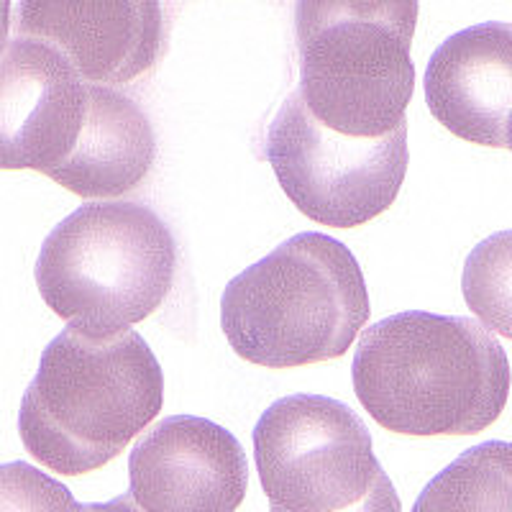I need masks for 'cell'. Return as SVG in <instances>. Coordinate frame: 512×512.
I'll use <instances>...</instances> for the list:
<instances>
[{
	"mask_svg": "<svg viewBox=\"0 0 512 512\" xmlns=\"http://www.w3.org/2000/svg\"><path fill=\"white\" fill-rule=\"evenodd\" d=\"M351 379L384 431L433 438L489 428L505 410L512 374L482 323L410 310L364 331Z\"/></svg>",
	"mask_w": 512,
	"mask_h": 512,
	"instance_id": "6da1fadb",
	"label": "cell"
},
{
	"mask_svg": "<svg viewBox=\"0 0 512 512\" xmlns=\"http://www.w3.org/2000/svg\"><path fill=\"white\" fill-rule=\"evenodd\" d=\"M162 405V367L139 333L90 336L67 326L41 354L18 433L39 464L80 477L121 456Z\"/></svg>",
	"mask_w": 512,
	"mask_h": 512,
	"instance_id": "7a4b0ae2",
	"label": "cell"
},
{
	"mask_svg": "<svg viewBox=\"0 0 512 512\" xmlns=\"http://www.w3.org/2000/svg\"><path fill=\"white\" fill-rule=\"evenodd\" d=\"M369 320V292L349 246L297 233L223 290L221 328L249 364L269 369L341 359Z\"/></svg>",
	"mask_w": 512,
	"mask_h": 512,
	"instance_id": "3957f363",
	"label": "cell"
},
{
	"mask_svg": "<svg viewBox=\"0 0 512 512\" xmlns=\"http://www.w3.org/2000/svg\"><path fill=\"white\" fill-rule=\"evenodd\" d=\"M418 0H297L300 95L320 126L387 139L408 126Z\"/></svg>",
	"mask_w": 512,
	"mask_h": 512,
	"instance_id": "277c9868",
	"label": "cell"
},
{
	"mask_svg": "<svg viewBox=\"0 0 512 512\" xmlns=\"http://www.w3.org/2000/svg\"><path fill=\"white\" fill-rule=\"evenodd\" d=\"M175 269V236L152 208L103 200L77 208L49 233L34 277L67 326L116 336L157 313Z\"/></svg>",
	"mask_w": 512,
	"mask_h": 512,
	"instance_id": "5b68a950",
	"label": "cell"
},
{
	"mask_svg": "<svg viewBox=\"0 0 512 512\" xmlns=\"http://www.w3.org/2000/svg\"><path fill=\"white\" fill-rule=\"evenodd\" d=\"M254 459L269 512H402L372 433L333 397L272 402L254 428Z\"/></svg>",
	"mask_w": 512,
	"mask_h": 512,
	"instance_id": "8992f818",
	"label": "cell"
},
{
	"mask_svg": "<svg viewBox=\"0 0 512 512\" xmlns=\"http://www.w3.org/2000/svg\"><path fill=\"white\" fill-rule=\"evenodd\" d=\"M267 159L300 213L356 228L395 205L408 172V126L387 139H349L320 126L292 90L267 134Z\"/></svg>",
	"mask_w": 512,
	"mask_h": 512,
	"instance_id": "52a82bcc",
	"label": "cell"
},
{
	"mask_svg": "<svg viewBox=\"0 0 512 512\" xmlns=\"http://www.w3.org/2000/svg\"><path fill=\"white\" fill-rule=\"evenodd\" d=\"M88 85L57 49L13 36L0 52V169L52 177L77 144Z\"/></svg>",
	"mask_w": 512,
	"mask_h": 512,
	"instance_id": "ba28073f",
	"label": "cell"
},
{
	"mask_svg": "<svg viewBox=\"0 0 512 512\" xmlns=\"http://www.w3.org/2000/svg\"><path fill=\"white\" fill-rule=\"evenodd\" d=\"M128 482L141 512H236L249 487V461L223 425L175 415L136 443Z\"/></svg>",
	"mask_w": 512,
	"mask_h": 512,
	"instance_id": "9c48e42d",
	"label": "cell"
},
{
	"mask_svg": "<svg viewBox=\"0 0 512 512\" xmlns=\"http://www.w3.org/2000/svg\"><path fill=\"white\" fill-rule=\"evenodd\" d=\"M13 31L108 88L149 75L164 52L162 0H21Z\"/></svg>",
	"mask_w": 512,
	"mask_h": 512,
	"instance_id": "30bf717a",
	"label": "cell"
},
{
	"mask_svg": "<svg viewBox=\"0 0 512 512\" xmlns=\"http://www.w3.org/2000/svg\"><path fill=\"white\" fill-rule=\"evenodd\" d=\"M425 103L469 144L510 149L512 24L487 21L448 36L425 70Z\"/></svg>",
	"mask_w": 512,
	"mask_h": 512,
	"instance_id": "8fae6325",
	"label": "cell"
},
{
	"mask_svg": "<svg viewBox=\"0 0 512 512\" xmlns=\"http://www.w3.org/2000/svg\"><path fill=\"white\" fill-rule=\"evenodd\" d=\"M152 121L128 95L88 85V111L72 154L49 180L85 200H113L139 190L154 169Z\"/></svg>",
	"mask_w": 512,
	"mask_h": 512,
	"instance_id": "7c38bea8",
	"label": "cell"
},
{
	"mask_svg": "<svg viewBox=\"0 0 512 512\" xmlns=\"http://www.w3.org/2000/svg\"><path fill=\"white\" fill-rule=\"evenodd\" d=\"M413 512H512V443L464 451L428 482Z\"/></svg>",
	"mask_w": 512,
	"mask_h": 512,
	"instance_id": "4fadbf2b",
	"label": "cell"
},
{
	"mask_svg": "<svg viewBox=\"0 0 512 512\" xmlns=\"http://www.w3.org/2000/svg\"><path fill=\"white\" fill-rule=\"evenodd\" d=\"M461 292L484 328L512 338V231L492 233L466 256Z\"/></svg>",
	"mask_w": 512,
	"mask_h": 512,
	"instance_id": "5bb4252c",
	"label": "cell"
},
{
	"mask_svg": "<svg viewBox=\"0 0 512 512\" xmlns=\"http://www.w3.org/2000/svg\"><path fill=\"white\" fill-rule=\"evenodd\" d=\"M0 512H88L57 479L26 464H0Z\"/></svg>",
	"mask_w": 512,
	"mask_h": 512,
	"instance_id": "9a60e30c",
	"label": "cell"
},
{
	"mask_svg": "<svg viewBox=\"0 0 512 512\" xmlns=\"http://www.w3.org/2000/svg\"><path fill=\"white\" fill-rule=\"evenodd\" d=\"M88 512H141L136 507V502L131 500V495H121L111 502H100V505H88Z\"/></svg>",
	"mask_w": 512,
	"mask_h": 512,
	"instance_id": "2e32d148",
	"label": "cell"
},
{
	"mask_svg": "<svg viewBox=\"0 0 512 512\" xmlns=\"http://www.w3.org/2000/svg\"><path fill=\"white\" fill-rule=\"evenodd\" d=\"M11 34V0H0V52L6 49Z\"/></svg>",
	"mask_w": 512,
	"mask_h": 512,
	"instance_id": "e0dca14e",
	"label": "cell"
},
{
	"mask_svg": "<svg viewBox=\"0 0 512 512\" xmlns=\"http://www.w3.org/2000/svg\"><path fill=\"white\" fill-rule=\"evenodd\" d=\"M510 152H512V121H510Z\"/></svg>",
	"mask_w": 512,
	"mask_h": 512,
	"instance_id": "ac0fdd59",
	"label": "cell"
}]
</instances>
